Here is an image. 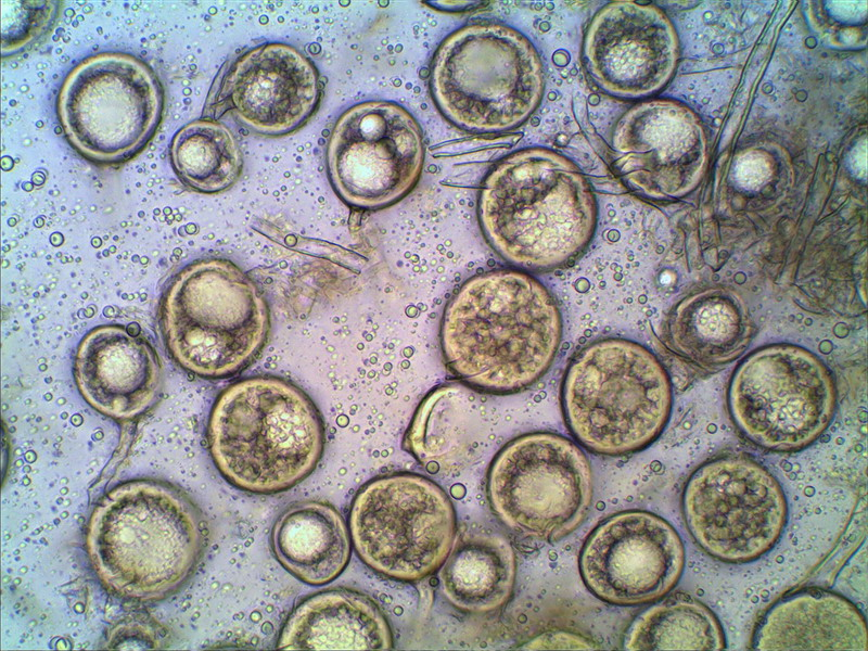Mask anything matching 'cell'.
Masks as SVG:
<instances>
[{
  "label": "cell",
  "instance_id": "cell-1",
  "mask_svg": "<svg viewBox=\"0 0 868 651\" xmlns=\"http://www.w3.org/2000/svg\"><path fill=\"white\" fill-rule=\"evenodd\" d=\"M562 318L550 291L520 269L468 279L447 303L441 346L449 370L474 391L512 394L551 367Z\"/></svg>",
  "mask_w": 868,
  "mask_h": 651
},
{
  "label": "cell",
  "instance_id": "cell-2",
  "mask_svg": "<svg viewBox=\"0 0 868 651\" xmlns=\"http://www.w3.org/2000/svg\"><path fill=\"white\" fill-rule=\"evenodd\" d=\"M597 200L578 166L546 148L515 151L485 177L478 222L489 246L520 270L574 263L590 243Z\"/></svg>",
  "mask_w": 868,
  "mask_h": 651
},
{
  "label": "cell",
  "instance_id": "cell-3",
  "mask_svg": "<svg viewBox=\"0 0 868 651\" xmlns=\"http://www.w3.org/2000/svg\"><path fill=\"white\" fill-rule=\"evenodd\" d=\"M86 550L108 592L130 601H161L177 592L200 563L202 518L190 497L167 482L127 481L95 503Z\"/></svg>",
  "mask_w": 868,
  "mask_h": 651
},
{
  "label": "cell",
  "instance_id": "cell-4",
  "mask_svg": "<svg viewBox=\"0 0 868 651\" xmlns=\"http://www.w3.org/2000/svg\"><path fill=\"white\" fill-rule=\"evenodd\" d=\"M208 444L221 475L254 494L284 492L317 467L324 446L322 417L290 381L254 376L232 383L216 399Z\"/></svg>",
  "mask_w": 868,
  "mask_h": 651
},
{
  "label": "cell",
  "instance_id": "cell-5",
  "mask_svg": "<svg viewBox=\"0 0 868 651\" xmlns=\"http://www.w3.org/2000/svg\"><path fill=\"white\" fill-rule=\"evenodd\" d=\"M669 376L643 345L624 339L588 344L571 359L561 406L572 435L604 456L637 452L662 433L672 408Z\"/></svg>",
  "mask_w": 868,
  "mask_h": 651
},
{
  "label": "cell",
  "instance_id": "cell-6",
  "mask_svg": "<svg viewBox=\"0 0 868 651\" xmlns=\"http://www.w3.org/2000/svg\"><path fill=\"white\" fill-rule=\"evenodd\" d=\"M165 345L184 370L205 378L234 375L264 348L270 312L260 290L233 261H191L168 282L159 304Z\"/></svg>",
  "mask_w": 868,
  "mask_h": 651
},
{
  "label": "cell",
  "instance_id": "cell-7",
  "mask_svg": "<svg viewBox=\"0 0 868 651\" xmlns=\"http://www.w3.org/2000/svg\"><path fill=\"white\" fill-rule=\"evenodd\" d=\"M431 92L458 128L500 132L525 123L541 102L545 74L533 43L499 23L465 25L448 35L431 66Z\"/></svg>",
  "mask_w": 868,
  "mask_h": 651
},
{
  "label": "cell",
  "instance_id": "cell-8",
  "mask_svg": "<svg viewBox=\"0 0 868 651\" xmlns=\"http://www.w3.org/2000/svg\"><path fill=\"white\" fill-rule=\"evenodd\" d=\"M164 105V87L149 64L129 53L101 52L68 72L56 113L67 141L84 158L118 165L148 146Z\"/></svg>",
  "mask_w": 868,
  "mask_h": 651
},
{
  "label": "cell",
  "instance_id": "cell-9",
  "mask_svg": "<svg viewBox=\"0 0 868 651\" xmlns=\"http://www.w3.org/2000/svg\"><path fill=\"white\" fill-rule=\"evenodd\" d=\"M837 403L832 373L808 349L769 344L750 353L735 370L728 392L731 418L753 444L795 451L829 426Z\"/></svg>",
  "mask_w": 868,
  "mask_h": 651
},
{
  "label": "cell",
  "instance_id": "cell-10",
  "mask_svg": "<svg viewBox=\"0 0 868 651\" xmlns=\"http://www.w3.org/2000/svg\"><path fill=\"white\" fill-rule=\"evenodd\" d=\"M349 532L361 561L403 582L436 572L450 553L457 533L454 506L433 481L412 473L378 477L357 493Z\"/></svg>",
  "mask_w": 868,
  "mask_h": 651
},
{
  "label": "cell",
  "instance_id": "cell-11",
  "mask_svg": "<svg viewBox=\"0 0 868 651\" xmlns=\"http://www.w3.org/2000/svg\"><path fill=\"white\" fill-rule=\"evenodd\" d=\"M592 472L583 450L554 433L525 434L495 457L487 494L498 518L525 537L559 540L575 531L592 500Z\"/></svg>",
  "mask_w": 868,
  "mask_h": 651
},
{
  "label": "cell",
  "instance_id": "cell-12",
  "mask_svg": "<svg viewBox=\"0 0 868 651\" xmlns=\"http://www.w3.org/2000/svg\"><path fill=\"white\" fill-rule=\"evenodd\" d=\"M681 509L695 544L727 563H745L766 553L788 516L777 478L742 455L716 457L698 467L684 487Z\"/></svg>",
  "mask_w": 868,
  "mask_h": 651
},
{
  "label": "cell",
  "instance_id": "cell-13",
  "mask_svg": "<svg viewBox=\"0 0 868 651\" xmlns=\"http://www.w3.org/2000/svg\"><path fill=\"white\" fill-rule=\"evenodd\" d=\"M423 162L420 125L405 107L383 100L344 111L327 149L333 189L359 209H380L400 201L419 181Z\"/></svg>",
  "mask_w": 868,
  "mask_h": 651
},
{
  "label": "cell",
  "instance_id": "cell-14",
  "mask_svg": "<svg viewBox=\"0 0 868 651\" xmlns=\"http://www.w3.org/2000/svg\"><path fill=\"white\" fill-rule=\"evenodd\" d=\"M686 552L678 532L663 518L628 510L601 521L579 553L586 587L615 605H639L667 595L684 572Z\"/></svg>",
  "mask_w": 868,
  "mask_h": 651
},
{
  "label": "cell",
  "instance_id": "cell-15",
  "mask_svg": "<svg viewBox=\"0 0 868 651\" xmlns=\"http://www.w3.org/2000/svg\"><path fill=\"white\" fill-rule=\"evenodd\" d=\"M319 73L294 47L270 42L239 55L214 82L203 116L231 111L247 129L269 137L291 133L317 110Z\"/></svg>",
  "mask_w": 868,
  "mask_h": 651
},
{
  "label": "cell",
  "instance_id": "cell-16",
  "mask_svg": "<svg viewBox=\"0 0 868 651\" xmlns=\"http://www.w3.org/2000/svg\"><path fill=\"white\" fill-rule=\"evenodd\" d=\"M669 33L652 7L615 1L602 7L587 26L583 61L592 82L617 98L654 92L669 73Z\"/></svg>",
  "mask_w": 868,
  "mask_h": 651
},
{
  "label": "cell",
  "instance_id": "cell-17",
  "mask_svg": "<svg viewBox=\"0 0 868 651\" xmlns=\"http://www.w3.org/2000/svg\"><path fill=\"white\" fill-rule=\"evenodd\" d=\"M74 379L94 410L127 421L144 413L159 396L162 362L146 337L122 324H102L79 342Z\"/></svg>",
  "mask_w": 868,
  "mask_h": 651
},
{
  "label": "cell",
  "instance_id": "cell-18",
  "mask_svg": "<svg viewBox=\"0 0 868 651\" xmlns=\"http://www.w3.org/2000/svg\"><path fill=\"white\" fill-rule=\"evenodd\" d=\"M755 650H867L863 613L828 590L804 589L773 604L758 621Z\"/></svg>",
  "mask_w": 868,
  "mask_h": 651
},
{
  "label": "cell",
  "instance_id": "cell-19",
  "mask_svg": "<svg viewBox=\"0 0 868 651\" xmlns=\"http://www.w3.org/2000/svg\"><path fill=\"white\" fill-rule=\"evenodd\" d=\"M667 346L705 370L739 358L752 339V320L743 301L725 288L692 291L674 303L665 317Z\"/></svg>",
  "mask_w": 868,
  "mask_h": 651
},
{
  "label": "cell",
  "instance_id": "cell-20",
  "mask_svg": "<svg viewBox=\"0 0 868 651\" xmlns=\"http://www.w3.org/2000/svg\"><path fill=\"white\" fill-rule=\"evenodd\" d=\"M391 626L369 597L328 589L301 601L285 621L277 648L284 650H388Z\"/></svg>",
  "mask_w": 868,
  "mask_h": 651
},
{
  "label": "cell",
  "instance_id": "cell-21",
  "mask_svg": "<svg viewBox=\"0 0 868 651\" xmlns=\"http://www.w3.org/2000/svg\"><path fill=\"white\" fill-rule=\"evenodd\" d=\"M271 546L279 563L308 585L331 583L346 569L350 534L331 505L307 500L290 505L276 520Z\"/></svg>",
  "mask_w": 868,
  "mask_h": 651
},
{
  "label": "cell",
  "instance_id": "cell-22",
  "mask_svg": "<svg viewBox=\"0 0 868 651\" xmlns=\"http://www.w3.org/2000/svg\"><path fill=\"white\" fill-rule=\"evenodd\" d=\"M516 574L514 550L507 538L490 532L462 536L439 570V584L456 609L483 614L505 605Z\"/></svg>",
  "mask_w": 868,
  "mask_h": 651
},
{
  "label": "cell",
  "instance_id": "cell-23",
  "mask_svg": "<svg viewBox=\"0 0 868 651\" xmlns=\"http://www.w3.org/2000/svg\"><path fill=\"white\" fill-rule=\"evenodd\" d=\"M471 387L441 385L417 408L404 437V448L430 471L450 470L471 456L481 417Z\"/></svg>",
  "mask_w": 868,
  "mask_h": 651
},
{
  "label": "cell",
  "instance_id": "cell-24",
  "mask_svg": "<svg viewBox=\"0 0 868 651\" xmlns=\"http://www.w3.org/2000/svg\"><path fill=\"white\" fill-rule=\"evenodd\" d=\"M169 155L179 181L204 194L231 188L243 169L235 137L214 119L200 118L181 127L171 139Z\"/></svg>",
  "mask_w": 868,
  "mask_h": 651
},
{
  "label": "cell",
  "instance_id": "cell-25",
  "mask_svg": "<svg viewBox=\"0 0 868 651\" xmlns=\"http://www.w3.org/2000/svg\"><path fill=\"white\" fill-rule=\"evenodd\" d=\"M626 650H722L723 627L702 602L674 596L640 613L624 638Z\"/></svg>",
  "mask_w": 868,
  "mask_h": 651
},
{
  "label": "cell",
  "instance_id": "cell-26",
  "mask_svg": "<svg viewBox=\"0 0 868 651\" xmlns=\"http://www.w3.org/2000/svg\"><path fill=\"white\" fill-rule=\"evenodd\" d=\"M61 1L2 0L1 53L21 54L46 38L58 23Z\"/></svg>",
  "mask_w": 868,
  "mask_h": 651
},
{
  "label": "cell",
  "instance_id": "cell-27",
  "mask_svg": "<svg viewBox=\"0 0 868 651\" xmlns=\"http://www.w3.org/2000/svg\"><path fill=\"white\" fill-rule=\"evenodd\" d=\"M597 647L591 640L566 631H547L525 643L522 649L526 650H552V649H573V650H593Z\"/></svg>",
  "mask_w": 868,
  "mask_h": 651
}]
</instances>
